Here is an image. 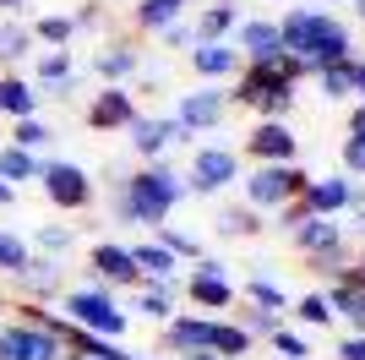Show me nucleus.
<instances>
[{"label":"nucleus","instance_id":"nucleus-19","mask_svg":"<svg viewBox=\"0 0 365 360\" xmlns=\"http://www.w3.org/2000/svg\"><path fill=\"white\" fill-rule=\"evenodd\" d=\"M158 344H164V355H180V360H191V355H207V316H197V311H180L175 322H164Z\"/></svg>","mask_w":365,"mask_h":360},{"label":"nucleus","instance_id":"nucleus-21","mask_svg":"<svg viewBox=\"0 0 365 360\" xmlns=\"http://www.w3.org/2000/svg\"><path fill=\"white\" fill-rule=\"evenodd\" d=\"M131 306H137L142 316H153V322H175V316H180V279H175V284L142 279V284L131 289Z\"/></svg>","mask_w":365,"mask_h":360},{"label":"nucleus","instance_id":"nucleus-15","mask_svg":"<svg viewBox=\"0 0 365 360\" xmlns=\"http://www.w3.org/2000/svg\"><path fill=\"white\" fill-rule=\"evenodd\" d=\"M229 44L240 49L245 66H273V60L284 55V39H278V16H251V22H240Z\"/></svg>","mask_w":365,"mask_h":360},{"label":"nucleus","instance_id":"nucleus-38","mask_svg":"<svg viewBox=\"0 0 365 360\" xmlns=\"http://www.w3.org/2000/svg\"><path fill=\"white\" fill-rule=\"evenodd\" d=\"M71 246H76V235H71L66 224H38V229H33V246H28V251H38V256H66Z\"/></svg>","mask_w":365,"mask_h":360},{"label":"nucleus","instance_id":"nucleus-7","mask_svg":"<svg viewBox=\"0 0 365 360\" xmlns=\"http://www.w3.org/2000/svg\"><path fill=\"white\" fill-rule=\"evenodd\" d=\"M240 186V153L235 148H197L185 169V196H218Z\"/></svg>","mask_w":365,"mask_h":360},{"label":"nucleus","instance_id":"nucleus-47","mask_svg":"<svg viewBox=\"0 0 365 360\" xmlns=\"http://www.w3.org/2000/svg\"><path fill=\"white\" fill-rule=\"evenodd\" d=\"M344 136L365 142V104H354V109H349V126H344Z\"/></svg>","mask_w":365,"mask_h":360},{"label":"nucleus","instance_id":"nucleus-14","mask_svg":"<svg viewBox=\"0 0 365 360\" xmlns=\"http://www.w3.org/2000/svg\"><path fill=\"white\" fill-rule=\"evenodd\" d=\"M88 268H93V279L104 289H137L142 284V273H137V262H131V251H125V240H98L88 251Z\"/></svg>","mask_w":365,"mask_h":360},{"label":"nucleus","instance_id":"nucleus-53","mask_svg":"<svg viewBox=\"0 0 365 360\" xmlns=\"http://www.w3.org/2000/svg\"><path fill=\"white\" fill-rule=\"evenodd\" d=\"M354 268H360V273H365V246H360V262H354Z\"/></svg>","mask_w":365,"mask_h":360},{"label":"nucleus","instance_id":"nucleus-6","mask_svg":"<svg viewBox=\"0 0 365 360\" xmlns=\"http://www.w3.org/2000/svg\"><path fill=\"white\" fill-rule=\"evenodd\" d=\"M38 186H44V196L61 213H82V208H93V196H98L88 169L71 164V159H44V164H38Z\"/></svg>","mask_w":365,"mask_h":360},{"label":"nucleus","instance_id":"nucleus-13","mask_svg":"<svg viewBox=\"0 0 365 360\" xmlns=\"http://www.w3.org/2000/svg\"><path fill=\"white\" fill-rule=\"evenodd\" d=\"M0 360H66V344L38 328H22L16 316L0 322Z\"/></svg>","mask_w":365,"mask_h":360},{"label":"nucleus","instance_id":"nucleus-48","mask_svg":"<svg viewBox=\"0 0 365 360\" xmlns=\"http://www.w3.org/2000/svg\"><path fill=\"white\" fill-rule=\"evenodd\" d=\"M354 93H360V104H365V55L354 60Z\"/></svg>","mask_w":365,"mask_h":360},{"label":"nucleus","instance_id":"nucleus-51","mask_svg":"<svg viewBox=\"0 0 365 360\" xmlns=\"http://www.w3.org/2000/svg\"><path fill=\"white\" fill-rule=\"evenodd\" d=\"M349 229H354V235H360V240H365V208H360V219H354V224H349Z\"/></svg>","mask_w":365,"mask_h":360},{"label":"nucleus","instance_id":"nucleus-22","mask_svg":"<svg viewBox=\"0 0 365 360\" xmlns=\"http://www.w3.org/2000/svg\"><path fill=\"white\" fill-rule=\"evenodd\" d=\"M191 28H197V44H224V39H235V28H240V0H213V6H202Z\"/></svg>","mask_w":365,"mask_h":360},{"label":"nucleus","instance_id":"nucleus-26","mask_svg":"<svg viewBox=\"0 0 365 360\" xmlns=\"http://www.w3.org/2000/svg\"><path fill=\"white\" fill-rule=\"evenodd\" d=\"M0 115L6 120H33L38 115V88H33L28 76L0 71Z\"/></svg>","mask_w":365,"mask_h":360},{"label":"nucleus","instance_id":"nucleus-20","mask_svg":"<svg viewBox=\"0 0 365 360\" xmlns=\"http://www.w3.org/2000/svg\"><path fill=\"white\" fill-rule=\"evenodd\" d=\"M289 240H294V251H300L305 262L333 256V251H349V246H344V224H338V219H305Z\"/></svg>","mask_w":365,"mask_h":360},{"label":"nucleus","instance_id":"nucleus-41","mask_svg":"<svg viewBox=\"0 0 365 360\" xmlns=\"http://www.w3.org/2000/svg\"><path fill=\"white\" fill-rule=\"evenodd\" d=\"M28 240L22 235H11V229H0V273H6V279H11L16 268H22V262H28Z\"/></svg>","mask_w":365,"mask_h":360},{"label":"nucleus","instance_id":"nucleus-1","mask_svg":"<svg viewBox=\"0 0 365 360\" xmlns=\"http://www.w3.org/2000/svg\"><path fill=\"white\" fill-rule=\"evenodd\" d=\"M278 39H284V49L305 66V76L327 71L338 60H354L349 22H338V16L322 11V6H294V11H284L278 16Z\"/></svg>","mask_w":365,"mask_h":360},{"label":"nucleus","instance_id":"nucleus-4","mask_svg":"<svg viewBox=\"0 0 365 360\" xmlns=\"http://www.w3.org/2000/svg\"><path fill=\"white\" fill-rule=\"evenodd\" d=\"M305 169L300 164H257L251 175H240V191H245V208L257 213H278L284 202H300L305 196Z\"/></svg>","mask_w":365,"mask_h":360},{"label":"nucleus","instance_id":"nucleus-9","mask_svg":"<svg viewBox=\"0 0 365 360\" xmlns=\"http://www.w3.org/2000/svg\"><path fill=\"white\" fill-rule=\"evenodd\" d=\"M354 202H360V186H354L349 175H311L305 180V196H300L305 219H338V213H349Z\"/></svg>","mask_w":365,"mask_h":360},{"label":"nucleus","instance_id":"nucleus-37","mask_svg":"<svg viewBox=\"0 0 365 360\" xmlns=\"http://www.w3.org/2000/svg\"><path fill=\"white\" fill-rule=\"evenodd\" d=\"M153 240H158V246H164L175 262H180V256H191V262H197V256H207L197 235H185V229H175V224H158V229H153Z\"/></svg>","mask_w":365,"mask_h":360},{"label":"nucleus","instance_id":"nucleus-35","mask_svg":"<svg viewBox=\"0 0 365 360\" xmlns=\"http://www.w3.org/2000/svg\"><path fill=\"white\" fill-rule=\"evenodd\" d=\"M71 76H76L71 49H44V55H38V88H61Z\"/></svg>","mask_w":365,"mask_h":360},{"label":"nucleus","instance_id":"nucleus-46","mask_svg":"<svg viewBox=\"0 0 365 360\" xmlns=\"http://www.w3.org/2000/svg\"><path fill=\"white\" fill-rule=\"evenodd\" d=\"M300 224H305V208H300V202H284V208H278V229H289V235H294Z\"/></svg>","mask_w":365,"mask_h":360},{"label":"nucleus","instance_id":"nucleus-55","mask_svg":"<svg viewBox=\"0 0 365 360\" xmlns=\"http://www.w3.org/2000/svg\"><path fill=\"white\" fill-rule=\"evenodd\" d=\"M360 208H365V191H360Z\"/></svg>","mask_w":365,"mask_h":360},{"label":"nucleus","instance_id":"nucleus-52","mask_svg":"<svg viewBox=\"0 0 365 360\" xmlns=\"http://www.w3.org/2000/svg\"><path fill=\"white\" fill-rule=\"evenodd\" d=\"M354 16H360V22H365V0H354Z\"/></svg>","mask_w":365,"mask_h":360},{"label":"nucleus","instance_id":"nucleus-56","mask_svg":"<svg viewBox=\"0 0 365 360\" xmlns=\"http://www.w3.org/2000/svg\"><path fill=\"white\" fill-rule=\"evenodd\" d=\"M327 6H338V0H327Z\"/></svg>","mask_w":365,"mask_h":360},{"label":"nucleus","instance_id":"nucleus-12","mask_svg":"<svg viewBox=\"0 0 365 360\" xmlns=\"http://www.w3.org/2000/svg\"><path fill=\"white\" fill-rule=\"evenodd\" d=\"M11 284L22 289V300H38V306H49L55 295H66V262H61V256H38V251H33L28 262L11 273Z\"/></svg>","mask_w":365,"mask_h":360},{"label":"nucleus","instance_id":"nucleus-40","mask_svg":"<svg viewBox=\"0 0 365 360\" xmlns=\"http://www.w3.org/2000/svg\"><path fill=\"white\" fill-rule=\"evenodd\" d=\"M267 344H273V355H278V360H311V339H305L300 328H289V322H284V328H278Z\"/></svg>","mask_w":365,"mask_h":360},{"label":"nucleus","instance_id":"nucleus-18","mask_svg":"<svg viewBox=\"0 0 365 360\" xmlns=\"http://www.w3.org/2000/svg\"><path fill=\"white\" fill-rule=\"evenodd\" d=\"M185 60H191V71H197L202 82H213V88H218V82H235L240 66H245L240 49L229 44V39H224V44H191V55H185Z\"/></svg>","mask_w":365,"mask_h":360},{"label":"nucleus","instance_id":"nucleus-5","mask_svg":"<svg viewBox=\"0 0 365 360\" xmlns=\"http://www.w3.org/2000/svg\"><path fill=\"white\" fill-rule=\"evenodd\" d=\"M180 295L191 300L197 311H207V316H229V306L240 300V289H235V279L224 273L218 256H197V268L180 279Z\"/></svg>","mask_w":365,"mask_h":360},{"label":"nucleus","instance_id":"nucleus-49","mask_svg":"<svg viewBox=\"0 0 365 360\" xmlns=\"http://www.w3.org/2000/svg\"><path fill=\"white\" fill-rule=\"evenodd\" d=\"M22 6H28V0H0V16H16Z\"/></svg>","mask_w":365,"mask_h":360},{"label":"nucleus","instance_id":"nucleus-54","mask_svg":"<svg viewBox=\"0 0 365 360\" xmlns=\"http://www.w3.org/2000/svg\"><path fill=\"white\" fill-rule=\"evenodd\" d=\"M191 360H218V355H191Z\"/></svg>","mask_w":365,"mask_h":360},{"label":"nucleus","instance_id":"nucleus-39","mask_svg":"<svg viewBox=\"0 0 365 360\" xmlns=\"http://www.w3.org/2000/svg\"><path fill=\"white\" fill-rule=\"evenodd\" d=\"M235 322L245 328V339H251V344H257V339H273V333L284 328V316H278V311H257V306L235 311Z\"/></svg>","mask_w":365,"mask_h":360},{"label":"nucleus","instance_id":"nucleus-44","mask_svg":"<svg viewBox=\"0 0 365 360\" xmlns=\"http://www.w3.org/2000/svg\"><path fill=\"white\" fill-rule=\"evenodd\" d=\"M71 22H76V33H93V28H104V6H98V0H88L82 11H71Z\"/></svg>","mask_w":365,"mask_h":360},{"label":"nucleus","instance_id":"nucleus-11","mask_svg":"<svg viewBox=\"0 0 365 360\" xmlns=\"http://www.w3.org/2000/svg\"><path fill=\"white\" fill-rule=\"evenodd\" d=\"M125 131H131V148H137L148 164H158L169 148H185V142H191V131H185L180 120H169V115H137Z\"/></svg>","mask_w":365,"mask_h":360},{"label":"nucleus","instance_id":"nucleus-17","mask_svg":"<svg viewBox=\"0 0 365 360\" xmlns=\"http://www.w3.org/2000/svg\"><path fill=\"white\" fill-rule=\"evenodd\" d=\"M93 71L104 76V88H131V76L142 71V49L131 44V39H109V44H98V55H93Z\"/></svg>","mask_w":365,"mask_h":360},{"label":"nucleus","instance_id":"nucleus-34","mask_svg":"<svg viewBox=\"0 0 365 360\" xmlns=\"http://www.w3.org/2000/svg\"><path fill=\"white\" fill-rule=\"evenodd\" d=\"M49 142H55V131H49V120H38V115H33V120H16V126H11V148L33 153V159H38Z\"/></svg>","mask_w":365,"mask_h":360},{"label":"nucleus","instance_id":"nucleus-2","mask_svg":"<svg viewBox=\"0 0 365 360\" xmlns=\"http://www.w3.org/2000/svg\"><path fill=\"white\" fill-rule=\"evenodd\" d=\"M185 202V180L175 175V169L158 159V164H142V169H131V175L115 186V219L120 224H148V229H158L169 219V213Z\"/></svg>","mask_w":365,"mask_h":360},{"label":"nucleus","instance_id":"nucleus-27","mask_svg":"<svg viewBox=\"0 0 365 360\" xmlns=\"http://www.w3.org/2000/svg\"><path fill=\"white\" fill-rule=\"evenodd\" d=\"M213 229L224 240H251V235H262V213L257 208H245V202H235V208H218V219H213Z\"/></svg>","mask_w":365,"mask_h":360},{"label":"nucleus","instance_id":"nucleus-31","mask_svg":"<svg viewBox=\"0 0 365 360\" xmlns=\"http://www.w3.org/2000/svg\"><path fill=\"white\" fill-rule=\"evenodd\" d=\"M28 33H33V44H49V49H66L76 39V22L71 16H61V11H44L38 22H28Z\"/></svg>","mask_w":365,"mask_h":360},{"label":"nucleus","instance_id":"nucleus-43","mask_svg":"<svg viewBox=\"0 0 365 360\" xmlns=\"http://www.w3.org/2000/svg\"><path fill=\"white\" fill-rule=\"evenodd\" d=\"M338 159H344V175H365V142L344 136V148H338Z\"/></svg>","mask_w":365,"mask_h":360},{"label":"nucleus","instance_id":"nucleus-42","mask_svg":"<svg viewBox=\"0 0 365 360\" xmlns=\"http://www.w3.org/2000/svg\"><path fill=\"white\" fill-rule=\"evenodd\" d=\"M158 44H164V49H185V55H191V44H197V28H191V22H175V28L158 33Z\"/></svg>","mask_w":365,"mask_h":360},{"label":"nucleus","instance_id":"nucleus-50","mask_svg":"<svg viewBox=\"0 0 365 360\" xmlns=\"http://www.w3.org/2000/svg\"><path fill=\"white\" fill-rule=\"evenodd\" d=\"M11 202H16V191L6 186V180H0V208H11Z\"/></svg>","mask_w":365,"mask_h":360},{"label":"nucleus","instance_id":"nucleus-33","mask_svg":"<svg viewBox=\"0 0 365 360\" xmlns=\"http://www.w3.org/2000/svg\"><path fill=\"white\" fill-rule=\"evenodd\" d=\"M33 49V33L28 22H16V16H0V66H16V60Z\"/></svg>","mask_w":365,"mask_h":360},{"label":"nucleus","instance_id":"nucleus-23","mask_svg":"<svg viewBox=\"0 0 365 360\" xmlns=\"http://www.w3.org/2000/svg\"><path fill=\"white\" fill-rule=\"evenodd\" d=\"M207 355H218V360H245L251 355V339H245V328L235 316H207Z\"/></svg>","mask_w":365,"mask_h":360},{"label":"nucleus","instance_id":"nucleus-3","mask_svg":"<svg viewBox=\"0 0 365 360\" xmlns=\"http://www.w3.org/2000/svg\"><path fill=\"white\" fill-rule=\"evenodd\" d=\"M61 316L71 322V328L82 333H98V339H115L120 344L125 328H131V311H120V300H115V289H104L98 279H82V284H71L61 295Z\"/></svg>","mask_w":365,"mask_h":360},{"label":"nucleus","instance_id":"nucleus-16","mask_svg":"<svg viewBox=\"0 0 365 360\" xmlns=\"http://www.w3.org/2000/svg\"><path fill=\"white\" fill-rule=\"evenodd\" d=\"M137 115L142 109H137V93L131 88H98L88 99V126L93 131H125Z\"/></svg>","mask_w":365,"mask_h":360},{"label":"nucleus","instance_id":"nucleus-32","mask_svg":"<svg viewBox=\"0 0 365 360\" xmlns=\"http://www.w3.org/2000/svg\"><path fill=\"white\" fill-rule=\"evenodd\" d=\"M66 355H71V360H120L125 349L115 344V339H98V333H82V328H76L71 339H66Z\"/></svg>","mask_w":365,"mask_h":360},{"label":"nucleus","instance_id":"nucleus-28","mask_svg":"<svg viewBox=\"0 0 365 360\" xmlns=\"http://www.w3.org/2000/svg\"><path fill=\"white\" fill-rule=\"evenodd\" d=\"M289 316L300 322V328H333V322H338L322 289H305V295H294V300H289Z\"/></svg>","mask_w":365,"mask_h":360},{"label":"nucleus","instance_id":"nucleus-36","mask_svg":"<svg viewBox=\"0 0 365 360\" xmlns=\"http://www.w3.org/2000/svg\"><path fill=\"white\" fill-rule=\"evenodd\" d=\"M360 60V55H354ZM354 60H338V66H327V71H317L311 82L322 88V99H349L354 93Z\"/></svg>","mask_w":365,"mask_h":360},{"label":"nucleus","instance_id":"nucleus-24","mask_svg":"<svg viewBox=\"0 0 365 360\" xmlns=\"http://www.w3.org/2000/svg\"><path fill=\"white\" fill-rule=\"evenodd\" d=\"M125 251H131L137 273H142V279H153V284H175V279H180V273H175L180 262H175V256H169L164 246H158V240H131Z\"/></svg>","mask_w":365,"mask_h":360},{"label":"nucleus","instance_id":"nucleus-10","mask_svg":"<svg viewBox=\"0 0 365 360\" xmlns=\"http://www.w3.org/2000/svg\"><path fill=\"white\" fill-rule=\"evenodd\" d=\"M224 115H229L224 88L202 82V88H191V93H180V99H175V115H169V120H180L185 131L197 136V131H218V126H224Z\"/></svg>","mask_w":365,"mask_h":360},{"label":"nucleus","instance_id":"nucleus-29","mask_svg":"<svg viewBox=\"0 0 365 360\" xmlns=\"http://www.w3.org/2000/svg\"><path fill=\"white\" fill-rule=\"evenodd\" d=\"M240 295H245V306H257V311H278V316L289 311V295H284L273 279H262V273H251V279H245Z\"/></svg>","mask_w":365,"mask_h":360},{"label":"nucleus","instance_id":"nucleus-25","mask_svg":"<svg viewBox=\"0 0 365 360\" xmlns=\"http://www.w3.org/2000/svg\"><path fill=\"white\" fill-rule=\"evenodd\" d=\"M175 22H185V0H137L131 6V28L137 33H158L164 28H175Z\"/></svg>","mask_w":365,"mask_h":360},{"label":"nucleus","instance_id":"nucleus-8","mask_svg":"<svg viewBox=\"0 0 365 360\" xmlns=\"http://www.w3.org/2000/svg\"><path fill=\"white\" fill-rule=\"evenodd\" d=\"M245 159L251 164H300V136L289 131V120H257L245 131Z\"/></svg>","mask_w":365,"mask_h":360},{"label":"nucleus","instance_id":"nucleus-30","mask_svg":"<svg viewBox=\"0 0 365 360\" xmlns=\"http://www.w3.org/2000/svg\"><path fill=\"white\" fill-rule=\"evenodd\" d=\"M38 164L44 159H33V153H22V148H11V142H0V180L6 186H22V180H38Z\"/></svg>","mask_w":365,"mask_h":360},{"label":"nucleus","instance_id":"nucleus-45","mask_svg":"<svg viewBox=\"0 0 365 360\" xmlns=\"http://www.w3.org/2000/svg\"><path fill=\"white\" fill-rule=\"evenodd\" d=\"M333 360H365V333H344L333 349Z\"/></svg>","mask_w":365,"mask_h":360}]
</instances>
